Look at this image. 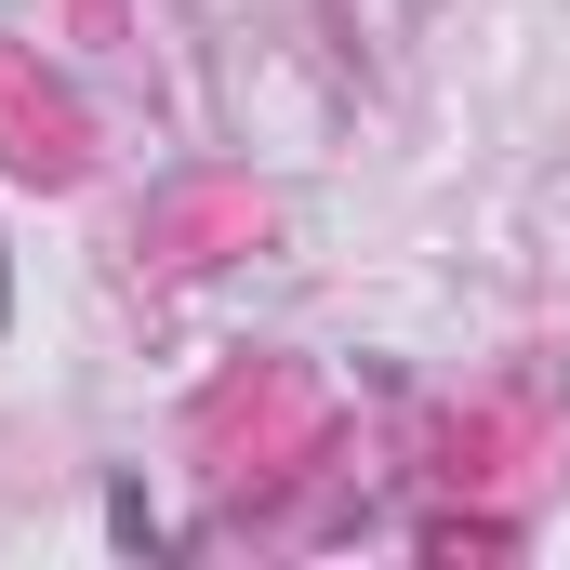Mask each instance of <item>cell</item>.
<instances>
[{"instance_id": "cell-1", "label": "cell", "mask_w": 570, "mask_h": 570, "mask_svg": "<svg viewBox=\"0 0 570 570\" xmlns=\"http://www.w3.org/2000/svg\"><path fill=\"white\" fill-rule=\"evenodd\" d=\"M0 318H13V279H0Z\"/></svg>"}]
</instances>
